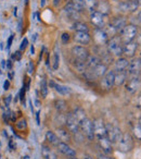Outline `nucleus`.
I'll list each match as a JSON object with an SVG mask.
<instances>
[{"label":"nucleus","mask_w":141,"mask_h":159,"mask_svg":"<svg viewBox=\"0 0 141 159\" xmlns=\"http://www.w3.org/2000/svg\"><path fill=\"white\" fill-rule=\"evenodd\" d=\"M123 43L121 40L119 35H115L113 37L109 38L108 43H106V49H108L109 53H112L115 57H122L123 55Z\"/></svg>","instance_id":"f257e3e1"},{"label":"nucleus","mask_w":141,"mask_h":159,"mask_svg":"<svg viewBox=\"0 0 141 159\" xmlns=\"http://www.w3.org/2000/svg\"><path fill=\"white\" fill-rule=\"evenodd\" d=\"M137 34H138V27L134 24H128L125 25L124 29L119 32V37H121L122 43L125 45L127 43L134 42Z\"/></svg>","instance_id":"f03ea898"},{"label":"nucleus","mask_w":141,"mask_h":159,"mask_svg":"<svg viewBox=\"0 0 141 159\" xmlns=\"http://www.w3.org/2000/svg\"><path fill=\"white\" fill-rule=\"evenodd\" d=\"M79 131L87 137L88 139L92 141L95 139V134H93V124L92 121L88 118H85L84 120L79 122Z\"/></svg>","instance_id":"7ed1b4c3"},{"label":"nucleus","mask_w":141,"mask_h":159,"mask_svg":"<svg viewBox=\"0 0 141 159\" xmlns=\"http://www.w3.org/2000/svg\"><path fill=\"white\" fill-rule=\"evenodd\" d=\"M117 143L119 150L123 152H128L134 148V139L129 133H124Z\"/></svg>","instance_id":"20e7f679"},{"label":"nucleus","mask_w":141,"mask_h":159,"mask_svg":"<svg viewBox=\"0 0 141 159\" xmlns=\"http://www.w3.org/2000/svg\"><path fill=\"white\" fill-rule=\"evenodd\" d=\"M105 126H106V137L110 139V142L112 144L117 143L121 139L122 135H123L121 129L116 125H112V124H105Z\"/></svg>","instance_id":"39448f33"},{"label":"nucleus","mask_w":141,"mask_h":159,"mask_svg":"<svg viewBox=\"0 0 141 159\" xmlns=\"http://www.w3.org/2000/svg\"><path fill=\"white\" fill-rule=\"evenodd\" d=\"M93 124V134H95V139H99L101 137L106 136V126L104 121L101 118H98L92 122Z\"/></svg>","instance_id":"423d86ee"},{"label":"nucleus","mask_w":141,"mask_h":159,"mask_svg":"<svg viewBox=\"0 0 141 159\" xmlns=\"http://www.w3.org/2000/svg\"><path fill=\"white\" fill-rule=\"evenodd\" d=\"M90 21L93 25H95L97 29H103L104 26L108 23V19H106V16L100 13L98 11H91L90 13Z\"/></svg>","instance_id":"0eeeda50"},{"label":"nucleus","mask_w":141,"mask_h":159,"mask_svg":"<svg viewBox=\"0 0 141 159\" xmlns=\"http://www.w3.org/2000/svg\"><path fill=\"white\" fill-rule=\"evenodd\" d=\"M65 125H66V129L70 133H76L79 132V122L76 120V118L73 116L72 112H68L65 117Z\"/></svg>","instance_id":"6e6552de"},{"label":"nucleus","mask_w":141,"mask_h":159,"mask_svg":"<svg viewBox=\"0 0 141 159\" xmlns=\"http://www.w3.org/2000/svg\"><path fill=\"white\" fill-rule=\"evenodd\" d=\"M140 6V0H127V1H123L118 5V9L123 13H128V12H135Z\"/></svg>","instance_id":"1a4fd4ad"},{"label":"nucleus","mask_w":141,"mask_h":159,"mask_svg":"<svg viewBox=\"0 0 141 159\" xmlns=\"http://www.w3.org/2000/svg\"><path fill=\"white\" fill-rule=\"evenodd\" d=\"M140 89V76L131 75L130 79H128L125 82V89L126 92L130 94H134L137 92V89Z\"/></svg>","instance_id":"9d476101"},{"label":"nucleus","mask_w":141,"mask_h":159,"mask_svg":"<svg viewBox=\"0 0 141 159\" xmlns=\"http://www.w3.org/2000/svg\"><path fill=\"white\" fill-rule=\"evenodd\" d=\"M114 74H115V71L108 70L105 74L102 76L101 86L104 89H111V87L114 86Z\"/></svg>","instance_id":"9b49d317"},{"label":"nucleus","mask_w":141,"mask_h":159,"mask_svg":"<svg viewBox=\"0 0 141 159\" xmlns=\"http://www.w3.org/2000/svg\"><path fill=\"white\" fill-rule=\"evenodd\" d=\"M72 53L75 57V59L77 60H85L87 59V57L89 56V51L87 48H85L84 46H79V45H76L72 48Z\"/></svg>","instance_id":"f8f14e48"},{"label":"nucleus","mask_w":141,"mask_h":159,"mask_svg":"<svg viewBox=\"0 0 141 159\" xmlns=\"http://www.w3.org/2000/svg\"><path fill=\"white\" fill-rule=\"evenodd\" d=\"M140 69H141V58L137 57V58H135L132 61H130L129 63H128V66L126 70H127V74L137 75L140 72Z\"/></svg>","instance_id":"ddd939ff"},{"label":"nucleus","mask_w":141,"mask_h":159,"mask_svg":"<svg viewBox=\"0 0 141 159\" xmlns=\"http://www.w3.org/2000/svg\"><path fill=\"white\" fill-rule=\"evenodd\" d=\"M138 47H139V45H138V43H136V42H130V43H127V44L123 45V55H125L126 58L135 57Z\"/></svg>","instance_id":"4468645a"},{"label":"nucleus","mask_w":141,"mask_h":159,"mask_svg":"<svg viewBox=\"0 0 141 159\" xmlns=\"http://www.w3.org/2000/svg\"><path fill=\"white\" fill-rule=\"evenodd\" d=\"M74 39H75V42L79 43L82 45H88L91 40V36L89 32H75Z\"/></svg>","instance_id":"2eb2a0df"},{"label":"nucleus","mask_w":141,"mask_h":159,"mask_svg":"<svg viewBox=\"0 0 141 159\" xmlns=\"http://www.w3.org/2000/svg\"><path fill=\"white\" fill-rule=\"evenodd\" d=\"M98 143H99L100 147H101L102 152L106 155H110L112 154L113 152V147H112V143L110 142V139H108L106 136L101 137V139H98Z\"/></svg>","instance_id":"dca6fc26"},{"label":"nucleus","mask_w":141,"mask_h":159,"mask_svg":"<svg viewBox=\"0 0 141 159\" xmlns=\"http://www.w3.org/2000/svg\"><path fill=\"white\" fill-rule=\"evenodd\" d=\"M58 149H59L60 152H62L63 155L67 157H70V156H76V152L73 149V148L70 147L67 143H63V142H60L59 144L57 145Z\"/></svg>","instance_id":"f3484780"},{"label":"nucleus","mask_w":141,"mask_h":159,"mask_svg":"<svg viewBox=\"0 0 141 159\" xmlns=\"http://www.w3.org/2000/svg\"><path fill=\"white\" fill-rule=\"evenodd\" d=\"M127 72L126 71H118V72H115L114 74V85L117 87L122 86V85L125 84V82L127 81Z\"/></svg>","instance_id":"a211bd4d"},{"label":"nucleus","mask_w":141,"mask_h":159,"mask_svg":"<svg viewBox=\"0 0 141 159\" xmlns=\"http://www.w3.org/2000/svg\"><path fill=\"white\" fill-rule=\"evenodd\" d=\"M95 40L98 43V45H104L108 43L109 37L105 34V32L103 31V29H97L95 32Z\"/></svg>","instance_id":"6ab92c4d"},{"label":"nucleus","mask_w":141,"mask_h":159,"mask_svg":"<svg viewBox=\"0 0 141 159\" xmlns=\"http://www.w3.org/2000/svg\"><path fill=\"white\" fill-rule=\"evenodd\" d=\"M90 70L92 71L93 75H95L96 77H102L106 73V71H108V66L104 64L103 62H100L99 64H97L95 68L90 69Z\"/></svg>","instance_id":"aec40b11"},{"label":"nucleus","mask_w":141,"mask_h":159,"mask_svg":"<svg viewBox=\"0 0 141 159\" xmlns=\"http://www.w3.org/2000/svg\"><path fill=\"white\" fill-rule=\"evenodd\" d=\"M117 32H121L122 30L124 29V26L126 25V19L123 18V16H117V18H114L110 23Z\"/></svg>","instance_id":"412c9836"},{"label":"nucleus","mask_w":141,"mask_h":159,"mask_svg":"<svg viewBox=\"0 0 141 159\" xmlns=\"http://www.w3.org/2000/svg\"><path fill=\"white\" fill-rule=\"evenodd\" d=\"M57 136L59 137V139L63 143H68L70 141V132L67 131V129L64 128H59L57 130Z\"/></svg>","instance_id":"4be33fe9"},{"label":"nucleus","mask_w":141,"mask_h":159,"mask_svg":"<svg viewBox=\"0 0 141 159\" xmlns=\"http://www.w3.org/2000/svg\"><path fill=\"white\" fill-rule=\"evenodd\" d=\"M128 63H129V61H128L127 58L119 57L114 63L115 71H116V72H118V71H126V69H127V66H128Z\"/></svg>","instance_id":"5701e85b"},{"label":"nucleus","mask_w":141,"mask_h":159,"mask_svg":"<svg viewBox=\"0 0 141 159\" xmlns=\"http://www.w3.org/2000/svg\"><path fill=\"white\" fill-rule=\"evenodd\" d=\"M85 62H86L87 68L93 69L97 64H99L100 62H101V59H100V57L97 55H89L88 57H87V59L85 60Z\"/></svg>","instance_id":"b1692460"},{"label":"nucleus","mask_w":141,"mask_h":159,"mask_svg":"<svg viewBox=\"0 0 141 159\" xmlns=\"http://www.w3.org/2000/svg\"><path fill=\"white\" fill-rule=\"evenodd\" d=\"M41 154L45 159H58L57 154L47 145L41 146Z\"/></svg>","instance_id":"393cba45"},{"label":"nucleus","mask_w":141,"mask_h":159,"mask_svg":"<svg viewBox=\"0 0 141 159\" xmlns=\"http://www.w3.org/2000/svg\"><path fill=\"white\" fill-rule=\"evenodd\" d=\"M46 139L49 144H51V145H53V146H57L58 144L61 142L59 139V137L57 136V134L53 133L52 131H48V132H46Z\"/></svg>","instance_id":"a878e982"},{"label":"nucleus","mask_w":141,"mask_h":159,"mask_svg":"<svg viewBox=\"0 0 141 159\" xmlns=\"http://www.w3.org/2000/svg\"><path fill=\"white\" fill-rule=\"evenodd\" d=\"M54 89L57 91V93H59L60 95L62 96H67V95H70L72 91H70V87L67 86H64V85H60V84H54Z\"/></svg>","instance_id":"bb28decb"},{"label":"nucleus","mask_w":141,"mask_h":159,"mask_svg":"<svg viewBox=\"0 0 141 159\" xmlns=\"http://www.w3.org/2000/svg\"><path fill=\"white\" fill-rule=\"evenodd\" d=\"M73 116L76 118V120H77L78 122H80L82 120H84L86 117V112H85V110L83 108H80V107H76L75 109L73 110Z\"/></svg>","instance_id":"cd10ccee"},{"label":"nucleus","mask_w":141,"mask_h":159,"mask_svg":"<svg viewBox=\"0 0 141 159\" xmlns=\"http://www.w3.org/2000/svg\"><path fill=\"white\" fill-rule=\"evenodd\" d=\"M72 29L75 30V32H89L88 25L84 22H79V21H75Z\"/></svg>","instance_id":"c85d7f7f"},{"label":"nucleus","mask_w":141,"mask_h":159,"mask_svg":"<svg viewBox=\"0 0 141 159\" xmlns=\"http://www.w3.org/2000/svg\"><path fill=\"white\" fill-rule=\"evenodd\" d=\"M74 68H75V70L77 71V72L79 73H84L85 71L87 70V66H86V62L83 61V60H77L76 59L75 61H74Z\"/></svg>","instance_id":"c756f323"},{"label":"nucleus","mask_w":141,"mask_h":159,"mask_svg":"<svg viewBox=\"0 0 141 159\" xmlns=\"http://www.w3.org/2000/svg\"><path fill=\"white\" fill-rule=\"evenodd\" d=\"M96 11L100 12V13L104 14V16H108L109 12H110V7H109V5H108V3H105V2H101V3L98 2L97 10H96Z\"/></svg>","instance_id":"7c9ffc66"},{"label":"nucleus","mask_w":141,"mask_h":159,"mask_svg":"<svg viewBox=\"0 0 141 159\" xmlns=\"http://www.w3.org/2000/svg\"><path fill=\"white\" fill-rule=\"evenodd\" d=\"M40 94L44 98L48 95V82L46 79H42L41 83H40Z\"/></svg>","instance_id":"2f4dec72"},{"label":"nucleus","mask_w":141,"mask_h":159,"mask_svg":"<svg viewBox=\"0 0 141 159\" xmlns=\"http://www.w3.org/2000/svg\"><path fill=\"white\" fill-rule=\"evenodd\" d=\"M84 5L90 11H95V9L97 8L98 0H84Z\"/></svg>","instance_id":"473e14b6"},{"label":"nucleus","mask_w":141,"mask_h":159,"mask_svg":"<svg viewBox=\"0 0 141 159\" xmlns=\"http://www.w3.org/2000/svg\"><path fill=\"white\" fill-rule=\"evenodd\" d=\"M54 106H55V109H57L59 112H62L66 109V104L64 100L62 99H59V100H55L54 102Z\"/></svg>","instance_id":"72a5a7b5"},{"label":"nucleus","mask_w":141,"mask_h":159,"mask_svg":"<svg viewBox=\"0 0 141 159\" xmlns=\"http://www.w3.org/2000/svg\"><path fill=\"white\" fill-rule=\"evenodd\" d=\"M60 66V55L59 52L55 51L54 55H53V62H52V69L53 70H58Z\"/></svg>","instance_id":"f704fd0d"},{"label":"nucleus","mask_w":141,"mask_h":159,"mask_svg":"<svg viewBox=\"0 0 141 159\" xmlns=\"http://www.w3.org/2000/svg\"><path fill=\"white\" fill-rule=\"evenodd\" d=\"M25 93H26V87H25V84H23L22 89H21V92L19 93V98L21 99L22 104L25 106Z\"/></svg>","instance_id":"c9c22d12"},{"label":"nucleus","mask_w":141,"mask_h":159,"mask_svg":"<svg viewBox=\"0 0 141 159\" xmlns=\"http://www.w3.org/2000/svg\"><path fill=\"white\" fill-rule=\"evenodd\" d=\"M67 16L70 19V20H74V21H76L77 19H79V12H77V11H75V10H73V11H70V12H67Z\"/></svg>","instance_id":"e433bc0d"},{"label":"nucleus","mask_w":141,"mask_h":159,"mask_svg":"<svg viewBox=\"0 0 141 159\" xmlns=\"http://www.w3.org/2000/svg\"><path fill=\"white\" fill-rule=\"evenodd\" d=\"M16 129H19V130H24V129H26V126H27V123H26V120H24V119H22V120H20V121H18L16 122Z\"/></svg>","instance_id":"4c0bfd02"},{"label":"nucleus","mask_w":141,"mask_h":159,"mask_svg":"<svg viewBox=\"0 0 141 159\" xmlns=\"http://www.w3.org/2000/svg\"><path fill=\"white\" fill-rule=\"evenodd\" d=\"M83 74H84V76L86 77L87 80H95V79H97V77L95 76V75H93V73H92V71L90 70V69H87L86 71H85L84 73H83Z\"/></svg>","instance_id":"58836bf2"},{"label":"nucleus","mask_w":141,"mask_h":159,"mask_svg":"<svg viewBox=\"0 0 141 159\" xmlns=\"http://www.w3.org/2000/svg\"><path fill=\"white\" fill-rule=\"evenodd\" d=\"M21 58H22V53H21L20 50L13 52V53H12V56H11V59L14 60V61H20Z\"/></svg>","instance_id":"ea45409f"},{"label":"nucleus","mask_w":141,"mask_h":159,"mask_svg":"<svg viewBox=\"0 0 141 159\" xmlns=\"http://www.w3.org/2000/svg\"><path fill=\"white\" fill-rule=\"evenodd\" d=\"M140 129H141V126H140V123H138L136 126L134 128V133H135V135H136V137L138 139H141V134H140Z\"/></svg>","instance_id":"a19ab883"},{"label":"nucleus","mask_w":141,"mask_h":159,"mask_svg":"<svg viewBox=\"0 0 141 159\" xmlns=\"http://www.w3.org/2000/svg\"><path fill=\"white\" fill-rule=\"evenodd\" d=\"M27 45H28V39H27V38L25 37L24 39L22 40V43H21V45H20V51L25 50V49L27 48Z\"/></svg>","instance_id":"79ce46f5"},{"label":"nucleus","mask_w":141,"mask_h":159,"mask_svg":"<svg viewBox=\"0 0 141 159\" xmlns=\"http://www.w3.org/2000/svg\"><path fill=\"white\" fill-rule=\"evenodd\" d=\"M70 34L68 33H63L61 36V40L63 44H67V43L70 42Z\"/></svg>","instance_id":"37998d69"},{"label":"nucleus","mask_w":141,"mask_h":159,"mask_svg":"<svg viewBox=\"0 0 141 159\" xmlns=\"http://www.w3.org/2000/svg\"><path fill=\"white\" fill-rule=\"evenodd\" d=\"M98 159H114L113 158V157H111L110 155H106V154H101V152H100L99 155H98Z\"/></svg>","instance_id":"c03bdc74"},{"label":"nucleus","mask_w":141,"mask_h":159,"mask_svg":"<svg viewBox=\"0 0 141 159\" xmlns=\"http://www.w3.org/2000/svg\"><path fill=\"white\" fill-rule=\"evenodd\" d=\"M73 3H75V5H78L80 6V7L85 8V5H84V0H70Z\"/></svg>","instance_id":"a18cd8bd"},{"label":"nucleus","mask_w":141,"mask_h":159,"mask_svg":"<svg viewBox=\"0 0 141 159\" xmlns=\"http://www.w3.org/2000/svg\"><path fill=\"white\" fill-rule=\"evenodd\" d=\"M12 42H13V35H11L9 37V39H8V42H7V49L9 50L10 49V47H11V45H12Z\"/></svg>","instance_id":"49530a36"},{"label":"nucleus","mask_w":141,"mask_h":159,"mask_svg":"<svg viewBox=\"0 0 141 159\" xmlns=\"http://www.w3.org/2000/svg\"><path fill=\"white\" fill-rule=\"evenodd\" d=\"M11 100H12V95H8L7 97H6V99H5V104H6V106H9L10 105V102H11Z\"/></svg>","instance_id":"de8ad7c7"},{"label":"nucleus","mask_w":141,"mask_h":159,"mask_svg":"<svg viewBox=\"0 0 141 159\" xmlns=\"http://www.w3.org/2000/svg\"><path fill=\"white\" fill-rule=\"evenodd\" d=\"M33 72H34V64H33V62H32V61H29V63H28V73H29V74H32Z\"/></svg>","instance_id":"09e8293b"},{"label":"nucleus","mask_w":141,"mask_h":159,"mask_svg":"<svg viewBox=\"0 0 141 159\" xmlns=\"http://www.w3.org/2000/svg\"><path fill=\"white\" fill-rule=\"evenodd\" d=\"M36 122H37L38 125H40V111L36 112Z\"/></svg>","instance_id":"8fccbe9b"},{"label":"nucleus","mask_w":141,"mask_h":159,"mask_svg":"<svg viewBox=\"0 0 141 159\" xmlns=\"http://www.w3.org/2000/svg\"><path fill=\"white\" fill-rule=\"evenodd\" d=\"M9 87H10V81L9 80H7V81L5 82V84H3V89L7 91V89H9Z\"/></svg>","instance_id":"3c124183"},{"label":"nucleus","mask_w":141,"mask_h":159,"mask_svg":"<svg viewBox=\"0 0 141 159\" xmlns=\"http://www.w3.org/2000/svg\"><path fill=\"white\" fill-rule=\"evenodd\" d=\"M6 68H8L9 70H11L12 69V61L11 60H8L7 61V66H6Z\"/></svg>","instance_id":"603ef678"},{"label":"nucleus","mask_w":141,"mask_h":159,"mask_svg":"<svg viewBox=\"0 0 141 159\" xmlns=\"http://www.w3.org/2000/svg\"><path fill=\"white\" fill-rule=\"evenodd\" d=\"M13 75H14L13 71H11V72H9V80H12V79H13Z\"/></svg>","instance_id":"864d4df0"},{"label":"nucleus","mask_w":141,"mask_h":159,"mask_svg":"<svg viewBox=\"0 0 141 159\" xmlns=\"http://www.w3.org/2000/svg\"><path fill=\"white\" fill-rule=\"evenodd\" d=\"M1 66H2V68L5 69V68H6V66H7V62H6L5 60H2V61H1Z\"/></svg>","instance_id":"5fc2aeb1"},{"label":"nucleus","mask_w":141,"mask_h":159,"mask_svg":"<svg viewBox=\"0 0 141 159\" xmlns=\"http://www.w3.org/2000/svg\"><path fill=\"white\" fill-rule=\"evenodd\" d=\"M83 159H93L92 157H90V156H88V155H85L84 157H83Z\"/></svg>","instance_id":"6e6d98bb"},{"label":"nucleus","mask_w":141,"mask_h":159,"mask_svg":"<svg viewBox=\"0 0 141 159\" xmlns=\"http://www.w3.org/2000/svg\"><path fill=\"white\" fill-rule=\"evenodd\" d=\"M31 53H32V55H34V53H35V48H34V46L31 47Z\"/></svg>","instance_id":"4d7b16f0"},{"label":"nucleus","mask_w":141,"mask_h":159,"mask_svg":"<svg viewBox=\"0 0 141 159\" xmlns=\"http://www.w3.org/2000/svg\"><path fill=\"white\" fill-rule=\"evenodd\" d=\"M68 159H78V158H76V156H70L68 157Z\"/></svg>","instance_id":"13d9d810"},{"label":"nucleus","mask_w":141,"mask_h":159,"mask_svg":"<svg viewBox=\"0 0 141 159\" xmlns=\"http://www.w3.org/2000/svg\"><path fill=\"white\" fill-rule=\"evenodd\" d=\"M16 12H18V8H14V16H16Z\"/></svg>","instance_id":"bf43d9fd"},{"label":"nucleus","mask_w":141,"mask_h":159,"mask_svg":"<svg viewBox=\"0 0 141 159\" xmlns=\"http://www.w3.org/2000/svg\"><path fill=\"white\" fill-rule=\"evenodd\" d=\"M40 5H41V7H44V6H45V0H41V3H40Z\"/></svg>","instance_id":"052dcab7"},{"label":"nucleus","mask_w":141,"mask_h":159,"mask_svg":"<svg viewBox=\"0 0 141 159\" xmlns=\"http://www.w3.org/2000/svg\"><path fill=\"white\" fill-rule=\"evenodd\" d=\"M0 72H1V71H0Z\"/></svg>","instance_id":"680f3d73"}]
</instances>
